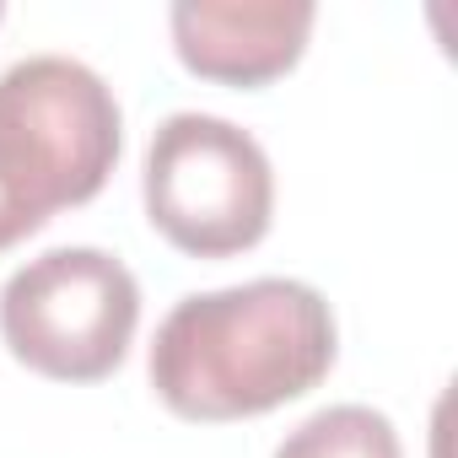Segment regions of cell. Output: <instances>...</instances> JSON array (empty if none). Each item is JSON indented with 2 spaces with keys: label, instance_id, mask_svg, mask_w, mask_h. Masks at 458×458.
<instances>
[{
  "label": "cell",
  "instance_id": "cell-4",
  "mask_svg": "<svg viewBox=\"0 0 458 458\" xmlns=\"http://www.w3.org/2000/svg\"><path fill=\"white\" fill-rule=\"evenodd\" d=\"M140 324V286L103 249H49L0 286V335L12 356L55 383L108 377Z\"/></svg>",
  "mask_w": 458,
  "mask_h": 458
},
{
  "label": "cell",
  "instance_id": "cell-2",
  "mask_svg": "<svg viewBox=\"0 0 458 458\" xmlns=\"http://www.w3.org/2000/svg\"><path fill=\"white\" fill-rule=\"evenodd\" d=\"M114 87L71 55H28L0 71V249L87 205L119 162Z\"/></svg>",
  "mask_w": 458,
  "mask_h": 458
},
{
  "label": "cell",
  "instance_id": "cell-3",
  "mask_svg": "<svg viewBox=\"0 0 458 458\" xmlns=\"http://www.w3.org/2000/svg\"><path fill=\"white\" fill-rule=\"evenodd\" d=\"M146 216L194 259L254 249L276 216V173L265 146L233 119L167 114L146 146Z\"/></svg>",
  "mask_w": 458,
  "mask_h": 458
},
{
  "label": "cell",
  "instance_id": "cell-1",
  "mask_svg": "<svg viewBox=\"0 0 458 458\" xmlns=\"http://www.w3.org/2000/svg\"><path fill=\"white\" fill-rule=\"evenodd\" d=\"M335 313L308 281L265 276L173 302L151 340V388L183 420H243L318 388Z\"/></svg>",
  "mask_w": 458,
  "mask_h": 458
},
{
  "label": "cell",
  "instance_id": "cell-6",
  "mask_svg": "<svg viewBox=\"0 0 458 458\" xmlns=\"http://www.w3.org/2000/svg\"><path fill=\"white\" fill-rule=\"evenodd\" d=\"M276 458H404L399 453V431L383 410L372 404H329L318 415H308L281 447Z\"/></svg>",
  "mask_w": 458,
  "mask_h": 458
},
{
  "label": "cell",
  "instance_id": "cell-5",
  "mask_svg": "<svg viewBox=\"0 0 458 458\" xmlns=\"http://www.w3.org/2000/svg\"><path fill=\"white\" fill-rule=\"evenodd\" d=\"M313 22V0H178L167 12L178 60L221 87H265L286 76L308 49Z\"/></svg>",
  "mask_w": 458,
  "mask_h": 458
}]
</instances>
